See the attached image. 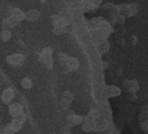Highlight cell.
Returning <instances> with one entry per match:
<instances>
[{
	"label": "cell",
	"instance_id": "obj_1",
	"mask_svg": "<svg viewBox=\"0 0 148 134\" xmlns=\"http://www.w3.org/2000/svg\"><path fill=\"white\" fill-rule=\"evenodd\" d=\"M39 62L47 70L53 68V50L51 47H45L42 50L38 56Z\"/></svg>",
	"mask_w": 148,
	"mask_h": 134
},
{
	"label": "cell",
	"instance_id": "obj_2",
	"mask_svg": "<svg viewBox=\"0 0 148 134\" xmlns=\"http://www.w3.org/2000/svg\"><path fill=\"white\" fill-rule=\"evenodd\" d=\"M119 14L125 16V18H131L138 13L139 10V6L136 3L120 4L119 5Z\"/></svg>",
	"mask_w": 148,
	"mask_h": 134
},
{
	"label": "cell",
	"instance_id": "obj_3",
	"mask_svg": "<svg viewBox=\"0 0 148 134\" xmlns=\"http://www.w3.org/2000/svg\"><path fill=\"white\" fill-rule=\"evenodd\" d=\"M111 33H112L111 31L103 28H95L91 31L92 38L94 40V42L97 43V44L101 43L104 40H106L109 38Z\"/></svg>",
	"mask_w": 148,
	"mask_h": 134
},
{
	"label": "cell",
	"instance_id": "obj_4",
	"mask_svg": "<svg viewBox=\"0 0 148 134\" xmlns=\"http://www.w3.org/2000/svg\"><path fill=\"white\" fill-rule=\"evenodd\" d=\"M25 61V56L21 53H13L6 57V62L12 67H20Z\"/></svg>",
	"mask_w": 148,
	"mask_h": 134
},
{
	"label": "cell",
	"instance_id": "obj_5",
	"mask_svg": "<svg viewBox=\"0 0 148 134\" xmlns=\"http://www.w3.org/2000/svg\"><path fill=\"white\" fill-rule=\"evenodd\" d=\"M123 86L129 93H137L140 89L138 81L135 79H125L123 81Z\"/></svg>",
	"mask_w": 148,
	"mask_h": 134
},
{
	"label": "cell",
	"instance_id": "obj_6",
	"mask_svg": "<svg viewBox=\"0 0 148 134\" xmlns=\"http://www.w3.org/2000/svg\"><path fill=\"white\" fill-rule=\"evenodd\" d=\"M79 68V60L78 57H70L67 62L66 66L64 68V72L68 73L71 72H75Z\"/></svg>",
	"mask_w": 148,
	"mask_h": 134
},
{
	"label": "cell",
	"instance_id": "obj_7",
	"mask_svg": "<svg viewBox=\"0 0 148 134\" xmlns=\"http://www.w3.org/2000/svg\"><path fill=\"white\" fill-rule=\"evenodd\" d=\"M74 99V95L72 92H71L70 91H65L62 93V98L60 100V106L63 110H66L71 103L73 101Z\"/></svg>",
	"mask_w": 148,
	"mask_h": 134
},
{
	"label": "cell",
	"instance_id": "obj_8",
	"mask_svg": "<svg viewBox=\"0 0 148 134\" xmlns=\"http://www.w3.org/2000/svg\"><path fill=\"white\" fill-rule=\"evenodd\" d=\"M15 96H16L15 91L11 87H7L3 91L1 94V100L5 105H10L12 100L15 98Z\"/></svg>",
	"mask_w": 148,
	"mask_h": 134
},
{
	"label": "cell",
	"instance_id": "obj_9",
	"mask_svg": "<svg viewBox=\"0 0 148 134\" xmlns=\"http://www.w3.org/2000/svg\"><path fill=\"white\" fill-rule=\"evenodd\" d=\"M8 111H9L10 115L12 118H15V117H18V116L21 115L22 113H24V107L20 103L14 102V103H11L9 105Z\"/></svg>",
	"mask_w": 148,
	"mask_h": 134
},
{
	"label": "cell",
	"instance_id": "obj_10",
	"mask_svg": "<svg viewBox=\"0 0 148 134\" xmlns=\"http://www.w3.org/2000/svg\"><path fill=\"white\" fill-rule=\"evenodd\" d=\"M104 92L106 98H115L121 94V89L116 85H106Z\"/></svg>",
	"mask_w": 148,
	"mask_h": 134
},
{
	"label": "cell",
	"instance_id": "obj_11",
	"mask_svg": "<svg viewBox=\"0 0 148 134\" xmlns=\"http://www.w3.org/2000/svg\"><path fill=\"white\" fill-rule=\"evenodd\" d=\"M40 18V12L36 9L29 10L25 13V20L30 23H34L38 21Z\"/></svg>",
	"mask_w": 148,
	"mask_h": 134
},
{
	"label": "cell",
	"instance_id": "obj_12",
	"mask_svg": "<svg viewBox=\"0 0 148 134\" xmlns=\"http://www.w3.org/2000/svg\"><path fill=\"white\" fill-rule=\"evenodd\" d=\"M21 22H19L18 19H16L14 17L12 16H10L6 18H4L3 19V22H2V25H3V29H12V28H14L18 25H19Z\"/></svg>",
	"mask_w": 148,
	"mask_h": 134
},
{
	"label": "cell",
	"instance_id": "obj_13",
	"mask_svg": "<svg viewBox=\"0 0 148 134\" xmlns=\"http://www.w3.org/2000/svg\"><path fill=\"white\" fill-rule=\"evenodd\" d=\"M110 123L107 119L99 118L94 122V131H103L109 128Z\"/></svg>",
	"mask_w": 148,
	"mask_h": 134
},
{
	"label": "cell",
	"instance_id": "obj_14",
	"mask_svg": "<svg viewBox=\"0 0 148 134\" xmlns=\"http://www.w3.org/2000/svg\"><path fill=\"white\" fill-rule=\"evenodd\" d=\"M67 121L69 125L71 126H76L79 125L80 124H83L85 121V118L81 115H78V114H71L69 115L67 118Z\"/></svg>",
	"mask_w": 148,
	"mask_h": 134
},
{
	"label": "cell",
	"instance_id": "obj_15",
	"mask_svg": "<svg viewBox=\"0 0 148 134\" xmlns=\"http://www.w3.org/2000/svg\"><path fill=\"white\" fill-rule=\"evenodd\" d=\"M25 13L22 10L17 8V7H13L10 10L9 12V15L14 17L16 19H18L19 22H22L23 20H25Z\"/></svg>",
	"mask_w": 148,
	"mask_h": 134
},
{
	"label": "cell",
	"instance_id": "obj_16",
	"mask_svg": "<svg viewBox=\"0 0 148 134\" xmlns=\"http://www.w3.org/2000/svg\"><path fill=\"white\" fill-rule=\"evenodd\" d=\"M99 112L98 111H96V110H92V111H91L88 114H87V116L85 118V123H94L97 119H99Z\"/></svg>",
	"mask_w": 148,
	"mask_h": 134
},
{
	"label": "cell",
	"instance_id": "obj_17",
	"mask_svg": "<svg viewBox=\"0 0 148 134\" xmlns=\"http://www.w3.org/2000/svg\"><path fill=\"white\" fill-rule=\"evenodd\" d=\"M98 50H99V51L100 52L101 55L107 53L108 51L110 50V43H109V41L106 39V40H104L101 43L98 44Z\"/></svg>",
	"mask_w": 148,
	"mask_h": 134
},
{
	"label": "cell",
	"instance_id": "obj_18",
	"mask_svg": "<svg viewBox=\"0 0 148 134\" xmlns=\"http://www.w3.org/2000/svg\"><path fill=\"white\" fill-rule=\"evenodd\" d=\"M69 57H70V56H68L65 53H62V52L58 55V62L59 65L62 67L63 69L66 66Z\"/></svg>",
	"mask_w": 148,
	"mask_h": 134
},
{
	"label": "cell",
	"instance_id": "obj_19",
	"mask_svg": "<svg viewBox=\"0 0 148 134\" xmlns=\"http://www.w3.org/2000/svg\"><path fill=\"white\" fill-rule=\"evenodd\" d=\"M105 20H106V19L103 18H101V17L93 18H92L91 20H89V26L92 27V29H95V28H98L99 25L102 22H104Z\"/></svg>",
	"mask_w": 148,
	"mask_h": 134
},
{
	"label": "cell",
	"instance_id": "obj_20",
	"mask_svg": "<svg viewBox=\"0 0 148 134\" xmlns=\"http://www.w3.org/2000/svg\"><path fill=\"white\" fill-rule=\"evenodd\" d=\"M20 85L25 90H31L32 88V85H33L32 79L30 78H28V77H25V78L22 79L21 81H20Z\"/></svg>",
	"mask_w": 148,
	"mask_h": 134
},
{
	"label": "cell",
	"instance_id": "obj_21",
	"mask_svg": "<svg viewBox=\"0 0 148 134\" xmlns=\"http://www.w3.org/2000/svg\"><path fill=\"white\" fill-rule=\"evenodd\" d=\"M0 37H1V39L4 42H8L11 40V38L12 37V33L11 30H9V29H3L1 31V34H0Z\"/></svg>",
	"mask_w": 148,
	"mask_h": 134
},
{
	"label": "cell",
	"instance_id": "obj_22",
	"mask_svg": "<svg viewBox=\"0 0 148 134\" xmlns=\"http://www.w3.org/2000/svg\"><path fill=\"white\" fill-rule=\"evenodd\" d=\"M67 31V26L64 25H53L52 32L55 35H62Z\"/></svg>",
	"mask_w": 148,
	"mask_h": 134
},
{
	"label": "cell",
	"instance_id": "obj_23",
	"mask_svg": "<svg viewBox=\"0 0 148 134\" xmlns=\"http://www.w3.org/2000/svg\"><path fill=\"white\" fill-rule=\"evenodd\" d=\"M10 124H11V126H12V130L14 131L15 133L18 132L23 128V125H24V124L19 123V122H18V121H16L14 119L12 120V122L10 123Z\"/></svg>",
	"mask_w": 148,
	"mask_h": 134
},
{
	"label": "cell",
	"instance_id": "obj_24",
	"mask_svg": "<svg viewBox=\"0 0 148 134\" xmlns=\"http://www.w3.org/2000/svg\"><path fill=\"white\" fill-rule=\"evenodd\" d=\"M139 126L140 129L144 133L148 131V119L147 118H143L139 120Z\"/></svg>",
	"mask_w": 148,
	"mask_h": 134
},
{
	"label": "cell",
	"instance_id": "obj_25",
	"mask_svg": "<svg viewBox=\"0 0 148 134\" xmlns=\"http://www.w3.org/2000/svg\"><path fill=\"white\" fill-rule=\"evenodd\" d=\"M143 118H147L148 119V105L144 106L138 115V120L143 119Z\"/></svg>",
	"mask_w": 148,
	"mask_h": 134
},
{
	"label": "cell",
	"instance_id": "obj_26",
	"mask_svg": "<svg viewBox=\"0 0 148 134\" xmlns=\"http://www.w3.org/2000/svg\"><path fill=\"white\" fill-rule=\"evenodd\" d=\"M125 19L126 18L121 14H118L115 18V24H118L119 25H123L125 22Z\"/></svg>",
	"mask_w": 148,
	"mask_h": 134
},
{
	"label": "cell",
	"instance_id": "obj_27",
	"mask_svg": "<svg viewBox=\"0 0 148 134\" xmlns=\"http://www.w3.org/2000/svg\"><path fill=\"white\" fill-rule=\"evenodd\" d=\"M12 119H14V120H16V121H18V122H19V123L24 124V123L26 121V115H25V113H22L21 115H19V116H18V117L12 118Z\"/></svg>",
	"mask_w": 148,
	"mask_h": 134
},
{
	"label": "cell",
	"instance_id": "obj_28",
	"mask_svg": "<svg viewBox=\"0 0 148 134\" xmlns=\"http://www.w3.org/2000/svg\"><path fill=\"white\" fill-rule=\"evenodd\" d=\"M5 134H16V133L14 132V131L12 130V128L10 123L7 124L5 126Z\"/></svg>",
	"mask_w": 148,
	"mask_h": 134
},
{
	"label": "cell",
	"instance_id": "obj_29",
	"mask_svg": "<svg viewBox=\"0 0 148 134\" xmlns=\"http://www.w3.org/2000/svg\"><path fill=\"white\" fill-rule=\"evenodd\" d=\"M129 41H130V44H132V45H133V46H135L137 44H138V38L135 36V35H132V36H131L130 37V38H129Z\"/></svg>",
	"mask_w": 148,
	"mask_h": 134
},
{
	"label": "cell",
	"instance_id": "obj_30",
	"mask_svg": "<svg viewBox=\"0 0 148 134\" xmlns=\"http://www.w3.org/2000/svg\"><path fill=\"white\" fill-rule=\"evenodd\" d=\"M127 98L132 102H135L137 101L138 99V96H137V93H129L128 96H127Z\"/></svg>",
	"mask_w": 148,
	"mask_h": 134
},
{
	"label": "cell",
	"instance_id": "obj_31",
	"mask_svg": "<svg viewBox=\"0 0 148 134\" xmlns=\"http://www.w3.org/2000/svg\"><path fill=\"white\" fill-rule=\"evenodd\" d=\"M117 42H118V44H119L120 46H124V45H125V39H124V38H123V36H122V35H119V36L118 37V38H117Z\"/></svg>",
	"mask_w": 148,
	"mask_h": 134
},
{
	"label": "cell",
	"instance_id": "obj_32",
	"mask_svg": "<svg viewBox=\"0 0 148 134\" xmlns=\"http://www.w3.org/2000/svg\"><path fill=\"white\" fill-rule=\"evenodd\" d=\"M91 3L97 8L98 6H99L102 3V0H90Z\"/></svg>",
	"mask_w": 148,
	"mask_h": 134
},
{
	"label": "cell",
	"instance_id": "obj_33",
	"mask_svg": "<svg viewBox=\"0 0 148 134\" xmlns=\"http://www.w3.org/2000/svg\"><path fill=\"white\" fill-rule=\"evenodd\" d=\"M0 134H5V126L0 125Z\"/></svg>",
	"mask_w": 148,
	"mask_h": 134
},
{
	"label": "cell",
	"instance_id": "obj_34",
	"mask_svg": "<svg viewBox=\"0 0 148 134\" xmlns=\"http://www.w3.org/2000/svg\"><path fill=\"white\" fill-rule=\"evenodd\" d=\"M102 64H103V69H104V70L107 68V66H108V64H107V62H105V61H103V62H102Z\"/></svg>",
	"mask_w": 148,
	"mask_h": 134
},
{
	"label": "cell",
	"instance_id": "obj_35",
	"mask_svg": "<svg viewBox=\"0 0 148 134\" xmlns=\"http://www.w3.org/2000/svg\"><path fill=\"white\" fill-rule=\"evenodd\" d=\"M39 1H40L42 4H45V3H46V2L48 1V0H39Z\"/></svg>",
	"mask_w": 148,
	"mask_h": 134
},
{
	"label": "cell",
	"instance_id": "obj_36",
	"mask_svg": "<svg viewBox=\"0 0 148 134\" xmlns=\"http://www.w3.org/2000/svg\"><path fill=\"white\" fill-rule=\"evenodd\" d=\"M112 134H119V131H117V129H115V130H114V131H113V133H112Z\"/></svg>",
	"mask_w": 148,
	"mask_h": 134
},
{
	"label": "cell",
	"instance_id": "obj_37",
	"mask_svg": "<svg viewBox=\"0 0 148 134\" xmlns=\"http://www.w3.org/2000/svg\"><path fill=\"white\" fill-rule=\"evenodd\" d=\"M145 134H148V131H146V132H145Z\"/></svg>",
	"mask_w": 148,
	"mask_h": 134
},
{
	"label": "cell",
	"instance_id": "obj_38",
	"mask_svg": "<svg viewBox=\"0 0 148 134\" xmlns=\"http://www.w3.org/2000/svg\"><path fill=\"white\" fill-rule=\"evenodd\" d=\"M0 122H1V118H0Z\"/></svg>",
	"mask_w": 148,
	"mask_h": 134
}]
</instances>
